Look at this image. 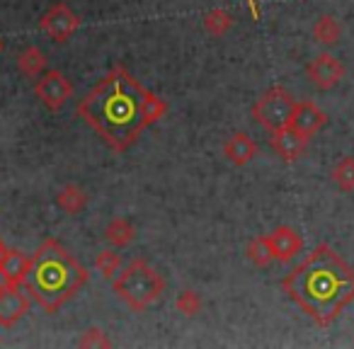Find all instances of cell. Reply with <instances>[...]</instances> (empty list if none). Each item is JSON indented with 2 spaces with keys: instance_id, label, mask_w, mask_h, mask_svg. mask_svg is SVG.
<instances>
[{
  "instance_id": "cell-21",
  "label": "cell",
  "mask_w": 354,
  "mask_h": 349,
  "mask_svg": "<svg viewBox=\"0 0 354 349\" xmlns=\"http://www.w3.org/2000/svg\"><path fill=\"white\" fill-rule=\"evenodd\" d=\"M233 27V17L231 12L221 10V8H216V10L207 12V17H204V30L209 32L212 37H223L228 30Z\"/></svg>"
},
{
  "instance_id": "cell-5",
  "label": "cell",
  "mask_w": 354,
  "mask_h": 349,
  "mask_svg": "<svg viewBox=\"0 0 354 349\" xmlns=\"http://www.w3.org/2000/svg\"><path fill=\"white\" fill-rule=\"evenodd\" d=\"M294 104H296V100L291 97L284 88L274 85V88H270L267 93H262L260 97H257V102L252 104V119H255L265 131L274 133V131H279V129L289 126Z\"/></svg>"
},
{
  "instance_id": "cell-3",
  "label": "cell",
  "mask_w": 354,
  "mask_h": 349,
  "mask_svg": "<svg viewBox=\"0 0 354 349\" xmlns=\"http://www.w3.org/2000/svg\"><path fill=\"white\" fill-rule=\"evenodd\" d=\"M90 274L59 240L46 238L32 255L30 274L25 279L27 294L46 310L56 313L64 303H68L85 284Z\"/></svg>"
},
{
  "instance_id": "cell-12",
  "label": "cell",
  "mask_w": 354,
  "mask_h": 349,
  "mask_svg": "<svg viewBox=\"0 0 354 349\" xmlns=\"http://www.w3.org/2000/svg\"><path fill=\"white\" fill-rule=\"evenodd\" d=\"M270 243H272V250H274V260L281 262V265L291 262L304 250V238L291 226H277L270 233Z\"/></svg>"
},
{
  "instance_id": "cell-15",
  "label": "cell",
  "mask_w": 354,
  "mask_h": 349,
  "mask_svg": "<svg viewBox=\"0 0 354 349\" xmlns=\"http://www.w3.org/2000/svg\"><path fill=\"white\" fill-rule=\"evenodd\" d=\"M17 68H20L22 75H27V78H39V75L49 68V59H46V54L39 46L30 44L17 56Z\"/></svg>"
},
{
  "instance_id": "cell-16",
  "label": "cell",
  "mask_w": 354,
  "mask_h": 349,
  "mask_svg": "<svg viewBox=\"0 0 354 349\" xmlns=\"http://www.w3.org/2000/svg\"><path fill=\"white\" fill-rule=\"evenodd\" d=\"M30 267H32L30 255H25V252H20V250H10L6 255V260H3V265H0V270L6 272L8 279H10L12 284L22 286L27 279V274H30Z\"/></svg>"
},
{
  "instance_id": "cell-13",
  "label": "cell",
  "mask_w": 354,
  "mask_h": 349,
  "mask_svg": "<svg viewBox=\"0 0 354 349\" xmlns=\"http://www.w3.org/2000/svg\"><path fill=\"white\" fill-rule=\"evenodd\" d=\"M223 155L236 167H245L248 162L257 155V143L252 141L248 133L238 131V133H233V136H228L226 146H223Z\"/></svg>"
},
{
  "instance_id": "cell-29",
  "label": "cell",
  "mask_w": 354,
  "mask_h": 349,
  "mask_svg": "<svg viewBox=\"0 0 354 349\" xmlns=\"http://www.w3.org/2000/svg\"><path fill=\"white\" fill-rule=\"evenodd\" d=\"M0 342H3V337H0Z\"/></svg>"
},
{
  "instance_id": "cell-20",
  "label": "cell",
  "mask_w": 354,
  "mask_h": 349,
  "mask_svg": "<svg viewBox=\"0 0 354 349\" xmlns=\"http://www.w3.org/2000/svg\"><path fill=\"white\" fill-rule=\"evenodd\" d=\"M248 260L252 262L255 267H270L274 262V250H272V243L270 236H257L248 243V250H245Z\"/></svg>"
},
{
  "instance_id": "cell-18",
  "label": "cell",
  "mask_w": 354,
  "mask_h": 349,
  "mask_svg": "<svg viewBox=\"0 0 354 349\" xmlns=\"http://www.w3.org/2000/svg\"><path fill=\"white\" fill-rule=\"evenodd\" d=\"M136 238V228L127 221V218H112L104 228V240L112 247H127Z\"/></svg>"
},
{
  "instance_id": "cell-22",
  "label": "cell",
  "mask_w": 354,
  "mask_h": 349,
  "mask_svg": "<svg viewBox=\"0 0 354 349\" xmlns=\"http://www.w3.org/2000/svg\"><path fill=\"white\" fill-rule=\"evenodd\" d=\"M95 267H97V272L104 279H114V276L124 270V260H122V255H117L114 250H102L95 257Z\"/></svg>"
},
{
  "instance_id": "cell-9",
  "label": "cell",
  "mask_w": 354,
  "mask_h": 349,
  "mask_svg": "<svg viewBox=\"0 0 354 349\" xmlns=\"http://www.w3.org/2000/svg\"><path fill=\"white\" fill-rule=\"evenodd\" d=\"M328 124V114L318 107L310 100H301V102L294 104V112H291V122L289 126L296 129L299 133H304L306 138H313L320 129Z\"/></svg>"
},
{
  "instance_id": "cell-25",
  "label": "cell",
  "mask_w": 354,
  "mask_h": 349,
  "mask_svg": "<svg viewBox=\"0 0 354 349\" xmlns=\"http://www.w3.org/2000/svg\"><path fill=\"white\" fill-rule=\"evenodd\" d=\"M8 286H15V284H12V281L8 279V274H6V272L0 270V291H6Z\"/></svg>"
},
{
  "instance_id": "cell-26",
  "label": "cell",
  "mask_w": 354,
  "mask_h": 349,
  "mask_svg": "<svg viewBox=\"0 0 354 349\" xmlns=\"http://www.w3.org/2000/svg\"><path fill=\"white\" fill-rule=\"evenodd\" d=\"M248 8H250L252 17H255V20H260V8H257V3H255V0H248Z\"/></svg>"
},
{
  "instance_id": "cell-4",
  "label": "cell",
  "mask_w": 354,
  "mask_h": 349,
  "mask_svg": "<svg viewBox=\"0 0 354 349\" xmlns=\"http://www.w3.org/2000/svg\"><path fill=\"white\" fill-rule=\"evenodd\" d=\"M114 294L131 310L143 313L165 294V279L146 260H131L114 279Z\"/></svg>"
},
{
  "instance_id": "cell-28",
  "label": "cell",
  "mask_w": 354,
  "mask_h": 349,
  "mask_svg": "<svg viewBox=\"0 0 354 349\" xmlns=\"http://www.w3.org/2000/svg\"><path fill=\"white\" fill-rule=\"evenodd\" d=\"M6 51V41H3V37H0V54Z\"/></svg>"
},
{
  "instance_id": "cell-6",
  "label": "cell",
  "mask_w": 354,
  "mask_h": 349,
  "mask_svg": "<svg viewBox=\"0 0 354 349\" xmlns=\"http://www.w3.org/2000/svg\"><path fill=\"white\" fill-rule=\"evenodd\" d=\"M35 95L39 97V102L44 104L51 112H59L66 107L71 97H73V85L66 78L61 70L56 68H46L44 73L37 78L35 83Z\"/></svg>"
},
{
  "instance_id": "cell-14",
  "label": "cell",
  "mask_w": 354,
  "mask_h": 349,
  "mask_svg": "<svg viewBox=\"0 0 354 349\" xmlns=\"http://www.w3.org/2000/svg\"><path fill=\"white\" fill-rule=\"evenodd\" d=\"M56 207H59L61 211L75 216V214L85 211V207H88V192H85L80 185H64V187L56 192Z\"/></svg>"
},
{
  "instance_id": "cell-23",
  "label": "cell",
  "mask_w": 354,
  "mask_h": 349,
  "mask_svg": "<svg viewBox=\"0 0 354 349\" xmlns=\"http://www.w3.org/2000/svg\"><path fill=\"white\" fill-rule=\"evenodd\" d=\"M202 305H204L202 296H199L197 291H189V289L180 291V294H177V299H175V308L180 310L183 315H187V318L202 313Z\"/></svg>"
},
{
  "instance_id": "cell-17",
  "label": "cell",
  "mask_w": 354,
  "mask_h": 349,
  "mask_svg": "<svg viewBox=\"0 0 354 349\" xmlns=\"http://www.w3.org/2000/svg\"><path fill=\"white\" fill-rule=\"evenodd\" d=\"M342 37V27L335 15H320L313 22V39L323 46H335Z\"/></svg>"
},
{
  "instance_id": "cell-11",
  "label": "cell",
  "mask_w": 354,
  "mask_h": 349,
  "mask_svg": "<svg viewBox=\"0 0 354 349\" xmlns=\"http://www.w3.org/2000/svg\"><path fill=\"white\" fill-rule=\"evenodd\" d=\"M308 141H310V138H306L304 133H299L296 129H291V126L279 129V131H274V133H272V138H270L274 153L284 162L299 160V158L306 153V148H308Z\"/></svg>"
},
{
  "instance_id": "cell-19",
  "label": "cell",
  "mask_w": 354,
  "mask_h": 349,
  "mask_svg": "<svg viewBox=\"0 0 354 349\" xmlns=\"http://www.w3.org/2000/svg\"><path fill=\"white\" fill-rule=\"evenodd\" d=\"M330 180H333V185L339 192L352 194L354 192V155L339 158L333 165V170H330Z\"/></svg>"
},
{
  "instance_id": "cell-2",
  "label": "cell",
  "mask_w": 354,
  "mask_h": 349,
  "mask_svg": "<svg viewBox=\"0 0 354 349\" xmlns=\"http://www.w3.org/2000/svg\"><path fill=\"white\" fill-rule=\"evenodd\" d=\"M284 294L320 328H330L354 301V267L328 243L281 279Z\"/></svg>"
},
{
  "instance_id": "cell-8",
  "label": "cell",
  "mask_w": 354,
  "mask_h": 349,
  "mask_svg": "<svg viewBox=\"0 0 354 349\" xmlns=\"http://www.w3.org/2000/svg\"><path fill=\"white\" fill-rule=\"evenodd\" d=\"M306 75H308L310 85H313L315 90L328 93V90L337 88V85L344 80V64L337 59V56L323 51V54L313 56V59L308 61Z\"/></svg>"
},
{
  "instance_id": "cell-1",
  "label": "cell",
  "mask_w": 354,
  "mask_h": 349,
  "mask_svg": "<svg viewBox=\"0 0 354 349\" xmlns=\"http://www.w3.org/2000/svg\"><path fill=\"white\" fill-rule=\"evenodd\" d=\"M167 112V102L146 90L124 66H114L78 102V114L112 151H127L141 131Z\"/></svg>"
},
{
  "instance_id": "cell-7",
  "label": "cell",
  "mask_w": 354,
  "mask_h": 349,
  "mask_svg": "<svg viewBox=\"0 0 354 349\" xmlns=\"http://www.w3.org/2000/svg\"><path fill=\"white\" fill-rule=\"evenodd\" d=\"M80 17L71 10L66 3H54L44 15L39 17V30L56 44H66L78 32Z\"/></svg>"
},
{
  "instance_id": "cell-10",
  "label": "cell",
  "mask_w": 354,
  "mask_h": 349,
  "mask_svg": "<svg viewBox=\"0 0 354 349\" xmlns=\"http://www.w3.org/2000/svg\"><path fill=\"white\" fill-rule=\"evenodd\" d=\"M30 313V296L22 294L20 286H8L0 291V328H12Z\"/></svg>"
},
{
  "instance_id": "cell-27",
  "label": "cell",
  "mask_w": 354,
  "mask_h": 349,
  "mask_svg": "<svg viewBox=\"0 0 354 349\" xmlns=\"http://www.w3.org/2000/svg\"><path fill=\"white\" fill-rule=\"evenodd\" d=\"M8 252H10V247H8L6 243L0 240V265H3V260H6V255H8Z\"/></svg>"
},
{
  "instance_id": "cell-24",
  "label": "cell",
  "mask_w": 354,
  "mask_h": 349,
  "mask_svg": "<svg viewBox=\"0 0 354 349\" xmlns=\"http://www.w3.org/2000/svg\"><path fill=\"white\" fill-rule=\"evenodd\" d=\"M78 344L80 347H112V342H109V337L104 334V330H100V328L85 330V332L80 334Z\"/></svg>"
}]
</instances>
